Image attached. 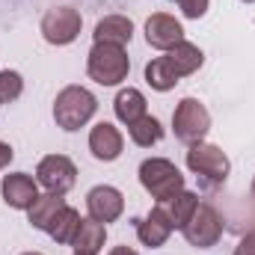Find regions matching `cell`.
Here are the masks:
<instances>
[{
	"label": "cell",
	"mask_w": 255,
	"mask_h": 255,
	"mask_svg": "<svg viewBox=\"0 0 255 255\" xmlns=\"http://www.w3.org/2000/svg\"><path fill=\"white\" fill-rule=\"evenodd\" d=\"M130 60L122 45H110V42H95L89 57H86V74L101 83V86H119L128 80Z\"/></svg>",
	"instance_id": "obj_1"
},
{
	"label": "cell",
	"mask_w": 255,
	"mask_h": 255,
	"mask_svg": "<svg viewBox=\"0 0 255 255\" xmlns=\"http://www.w3.org/2000/svg\"><path fill=\"white\" fill-rule=\"evenodd\" d=\"M139 184H142V190L148 193L157 205H163L175 193L184 190V175H181V169L172 160L148 157V160L139 163Z\"/></svg>",
	"instance_id": "obj_2"
},
{
	"label": "cell",
	"mask_w": 255,
	"mask_h": 255,
	"mask_svg": "<svg viewBox=\"0 0 255 255\" xmlns=\"http://www.w3.org/2000/svg\"><path fill=\"white\" fill-rule=\"evenodd\" d=\"M98 110L95 95L86 86H65L54 101V122L63 130H80Z\"/></svg>",
	"instance_id": "obj_3"
},
{
	"label": "cell",
	"mask_w": 255,
	"mask_h": 255,
	"mask_svg": "<svg viewBox=\"0 0 255 255\" xmlns=\"http://www.w3.org/2000/svg\"><path fill=\"white\" fill-rule=\"evenodd\" d=\"M187 169L196 178H202L205 187H220V184H226V178L232 172V163H229V157L220 145L196 142L187 151Z\"/></svg>",
	"instance_id": "obj_4"
},
{
	"label": "cell",
	"mask_w": 255,
	"mask_h": 255,
	"mask_svg": "<svg viewBox=\"0 0 255 255\" xmlns=\"http://www.w3.org/2000/svg\"><path fill=\"white\" fill-rule=\"evenodd\" d=\"M172 130L181 142L196 145L208 136L211 130V113L199 98H181L175 113H172Z\"/></svg>",
	"instance_id": "obj_5"
},
{
	"label": "cell",
	"mask_w": 255,
	"mask_h": 255,
	"mask_svg": "<svg viewBox=\"0 0 255 255\" xmlns=\"http://www.w3.org/2000/svg\"><path fill=\"white\" fill-rule=\"evenodd\" d=\"M181 232H184V241H187L190 247H196V250H211V247H217L220 238H223V217H220V211H217L214 205L199 202L196 214L190 217V223H187Z\"/></svg>",
	"instance_id": "obj_6"
},
{
	"label": "cell",
	"mask_w": 255,
	"mask_h": 255,
	"mask_svg": "<svg viewBox=\"0 0 255 255\" xmlns=\"http://www.w3.org/2000/svg\"><path fill=\"white\" fill-rule=\"evenodd\" d=\"M80 27H83V18L71 6H54L42 15V36L48 45H57V48L71 45L80 36Z\"/></svg>",
	"instance_id": "obj_7"
},
{
	"label": "cell",
	"mask_w": 255,
	"mask_h": 255,
	"mask_svg": "<svg viewBox=\"0 0 255 255\" xmlns=\"http://www.w3.org/2000/svg\"><path fill=\"white\" fill-rule=\"evenodd\" d=\"M36 181H39L48 193L65 196V193L77 184V166H74L71 157H65V154H48V157H42L39 166H36Z\"/></svg>",
	"instance_id": "obj_8"
},
{
	"label": "cell",
	"mask_w": 255,
	"mask_h": 255,
	"mask_svg": "<svg viewBox=\"0 0 255 255\" xmlns=\"http://www.w3.org/2000/svg\"><path fill=\"white\" fill-rule=\"evenodd\" d=\"M86 211H89L92 220H98L104 226L116 223L122 217V211H125V196L116 187H110V184H98V187H92L86 193Z\"/></svg>",
	"instance_id": "obj_9"
},
{
	"label": "cell",
	"mask_w": 255,
	"mask_h": 255,
	"mask_svg": "<svg viewBox=\"0 0 255 255\" xmlns=\"http://www.w3.org/2000/svg\"><path fill=\"white\" fill-rule=\"evenodd\" d=\"M172 232H175V229H172V220H169V214H166L163 205H154L142 220H136V238H139V244L148 247V250L163 247Z\"/></svg>",
	"instance_id": "obj_10"
},
{
	"label": "cell",
	"mask_w": 255,
	"mask_h": 255,
	"mask_svg": "<svg viewBox=\"0 0 255 255\" xmlns=\"http://www.w3.org/2000/svg\"><path fill=\"white\" fill-rule=\"evenodd\" d=\"M145 42H148L151 48H157V51H169V48H175L178 42H184V27H181L172 15L157 12V15H151V18L145 21Z\"/></svg>",
	"instance_id": "obj_11"
},
{
	"label": "cell",
	"mask_w": 255,
	"mask_h": 255,
	"mask_svg": "<svg viewBox=\"0 0 255 255\" xmlns=\"http://www.w3.org/2000/svg\"><path fill=\"white\" fill-rule=\"evenodd\" d=\"M3 202L12 211H30V205L39 199V181L27 172H12L3 178Z\"/></svg>",
	"instance_id": "obj_12"
},
{
	"label": "cell",
	"mask_w": 255,
	"mask_h": 255,
	"mask_svg": "<svg viewBox=\"0 0 255 255\" xmlns=\"http://www.w3.org/2000/svg\"><path fill=\"white\" fill-rule=\"evenodd\" d=\"M125 148V139H122V130L110 122H98V125L89 130V151L95 160L101 163H113Z\"/></svg>",
	"instance_id": "obj_13"
},
{
	"label": "cell",
	"mask_w": 255,
	"mask_h": 255,
	"mask_svg": "<svg viewBox=\"0 0 255 255\" xmlns=\"http://www.w3.org/2000/svg\"><path fill=\"white\" fill-rule=\"evenodd\" d=\"M104 241H107V226L98 223V220H92V217H80V223L74 229V238H71L74 253L98 255L104 250Z\"/></svg>",
	"instance_id": "obj_14"
},
{
	"label": "cell",
	"mask_w": 255,
	"mask_h": 255,
	"mask_svg": "<svg viewBox=\"0 0 255 255\" xmlns=\"http://www.w3.org/2000/svg\"><path fill=\"white\" fill-rule=\"evenodd\" d=\"M133 36V21L125 18V15H107L95 24V33L92 39L95 42H110V45H122L125 48Z\"/></svg>",
	"instance_id": "obj_15"
},
{
	"label": "cell",
	"mask_w": 255,
	"mask_h": 255,
	"mask_svg": "<svg viewBox=\"0 0 255 255\" xmlns=\"http://www.w3.org/2000/svg\"><path fill=\"white\" fill-rule=\"evenodd\" d=\"M65 208V199L63 196H57V193H39V199L30 205V211H27V217H30V226L33 229H39V232H48L51 229V223L57 220V214Z\"/></svg>",
	"instance_id": "obj_16"
},
{
	"label": "cell",
	"mask_w": 255,
	"mask_h": 255,
	"mask_svg": "<svg viewBox=\"0 0 255 255\" xmlns=\"http://www.w3.org/2000/svg\"><path fill=\"white\" fill-rule=\"evenodd\" d=\"M166 60H169L172 68H175V74H178V77H187V74H196V71L202 68L205 54H202V48H199V45H193V42H178L175 48H169Z\"/></svg>",
	"instance_id": "obj_17"
},
{
	"label": "cell",
	"mask_w": 255,
	"mask_h": 255,
	"mask_svg": "<svg viewBox=\"0 0 255 255\" xmlns=\"http://www.w3.org/2000/svg\"><path fill=\"white\" fill-rule=\"evenodd\" d=\"M145 95L139 92V89H133V86H128V89H119V95H116V101H113V110H116V119L119 122H125V125H133L136 119H142L145 116Z\"/></svg>",
	"instance_id": "obj_18"
},
{
	"label": "cell",
	"mask_w": 255,
	"mask_h": 255,
	"mask_svg": "<svg viewBox=\"0 0 255 255\" xmlns=\"http://www.w3.org/2000/svg\"><path fill=\"white\" fill-rule=\"evenodd\" d=\"M163 208H166V214L172 220V229H184L190 223V217L196 214V208H199V196L190 190H181L175 193L169 202H163Z\"/></svg>",
	"instance_id": "obj_19"
},
{
	"label": "cell",
	"mask_w": 255,
	"mask_h": 255,
	"mask_svg": "<svg viewBox=\"0 0 255 255\" xmlns=\"http://www.w3.org/2000/svg\"><path fill=\"white\" fill-rule=\"evenodd\" d=\"M178 80H181V77L175 74V68L169 65L166 57H157V60H151V63L145 65V83H148L154 92H169V89H175Z\"/></svg>",
	"instance_id": "obj_20"
},
{
	"label": "cell",
	"mask_w": 255,
	"mask_h": 255,
	"mask_svg": "<svg viewBox=\"0 0 255 255\" xmlns=\"http://www.w3.org/2000/svg\"><path fill=\"white\" fill-rule=\"evenodd\" d=\"M128 133H130V139L139 145V148H151V145H157L160 139H163V125L154 119V116H142V119H136L133 125H128Z\"/></svg>",
	"instance_id": "obj_21"
},
{
	"label": "cell",
	"mask_w": 255,
	"mask_h": 255,
	"mask_svg": "<svg viewBox=\"0 0 255 255\" xmlns=\"http://www.w3.org/2000/svg\"><path fill=\"white\" fill-rule=\"evenodd\" d=\"M77 223H80V214L74 211V208H68L65 205L63 211L57 214V220L51 223V229H48V235L57 241V244H71V238H74V229H77Z\"/></svg>",
	"instance_id": "obj_22"
},
{
	"label": "cell",
	"mask_w": 255,
	"mask_h": 255,
	"mask_svg": "<svg viewBox=\"0 0 255 255\" xmlns=\"http://www.w3.org/2000/svg\"><path fill=\"white\" fill-rule=\"evenodd\" d=\"M24 92V77L12 68H3L0 71V104H12L18 101Z\"/></svg>",
	"instance_id": "obj_23"
},
{
	"label": "cell",
	"mask_w": 255,
	"mask_h": 255,
	"mask_svg": "<svg viewBox=\"0 0 255 255\" xmlns=\"http://www.w3.org/2000/svg\"><path fill=\"white\" fill-rule=\"evenodd\" d=\"M175 3L181 6L184 18H202L208 12V6H211V0H175Z\"/></svg>",
	"instance_id": "obj_24"
},
{
	"label": "cell",
	"mask_w": 255,
	"mask_h": 255,
	"mask_svg": "<svg viewBox=\"0 0 255 255\" xmlns=\"http://www.w3.org/2000/svg\"><path fill=\"white\" fill-rule=\"evenodd\" d=\"M238 255H255V223H253V229L241 238V244H238V250H235Z\"/></svg>",
	"instance_id": "obj_25"
},
{
	"label": "cell",
	"mask_w": 255,
	"mask_h": 255,
	"mask_svg": "<svg viewBox=\"0 0 255 255\" xmlns=\"http://www.w3.org/2000/svg\"><path fill=\"white\" fill-rule=\"evenodd\" d=\"M12 157H15V151H12V145H9V142H3V139H0V169H6V166H9V160H12Z\"/></svg>",
	"instance_id": "obj_26"
},
{
	"label": "cell",
	"mask_w": 255,
	"mask_h": 255,
	"mask_svg": "<svg viewBox=\"0 0 255 255\" xmlns=\"http://www.w3.org/2000/svg\"><path fill=\"white\" fill-rule=\"evenodd\" d=\"M107 255H139V253H133L130 247H113V250H110Z\"/></svg>",
	"instance_id": "obj_27"
},
{
	"label": "cell",
	"mask_w": 255,
	"mask_h": 255,
	"mask_svg": "<svg viewBox=\"0 0 255 255\" xmlns=\"http://www.w3.org/2000/svg\"><path fill=\"white\" fill-rule=\"evenodd\" d=\"M250 193H253V199H255V178H253V187H250Z\"/></svg>",
	"instance_id": "obj_28"
},
{
	"label": "cell",
	"mask_w": 255,
	"mask_h": 255,
	"mask_svg": "<svg viewBox=\"0 0 255 255\" xmlns=\"http://www.w3.org/2000/svg\"><path fill=\"white\" fill-rule=\"evenodd\" d=\"M24 255H42V253H24Z\"/></svg>",
	"instance_id": "obj_29"
},
{
	"label": "cell",
	"mask_w": 255,
	"mask_h": 255,
	"mask_svg": "<svg viewBox=\"0 0 255 255\" xmlns=\"http://www.w3.org/2000/svg\"><path fill=\"white\" fill-rule=\"evenodd\" d=\"M244 3H255V0H244Z\"/></svg>",
	"instance_id": "obj_30"
},
{
	"label": "cell",
	"mask_w": 255,
	"mask_h": 255,
	"mask_svg": "<svg viewBox=\"0 0 255 255\" xmlns=\"http://www.w3.org/2000/svg\"><path fill=\"white\" fill-rule=\"evenodd\" d=\"M74 255H80V253H74Z\"/></svg>",
	"instance_id": "obj_31"
},
{
	"label": "cell",
	"mask_w": 255,
	"mask_h": 255,
	"mask_svg": "<svg viewBox=\"0 0 255 255\" xmlns=\"http://www.w3.org/2000/svg\"><path fill=\"white\" fill-rule=\"evenodd\" d=\"M235 255H238V253H235Z\"/></svg>",
	"instance_id": "obj_32"
}]
</instances>
